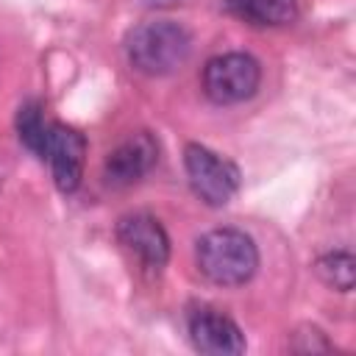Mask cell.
<instances>
[{
	"label": "cell",
	"mask_w": 356,
	"mask_h": 356,
	"mask_svg": "<svg viewBox=\"0 0 356 356\" xmlns=\"http://www.w3.org/2000/svg\"><path fill=\"white\" fill-rule=\"evenodd\" d=\"M192 53V36L181 22L172 19H147L128 31L125 58L128 64L150 78L170 75L186 64Z\"/></svg>",
	"instance_id": "6da1fadb"
},
{
	"label": "cell",
	"mask_w": 356,
	"mask_h": 356,
	"mask_svg": "<svg viewBox=\"0 0 356 356\" xmlns=\"http://www.w3.org/2000/svg\"><path fill=\"white\" fill-rule=\"evenodd\" d=\"M159 161V142L147 131H136L125 136L103 161V178L108 186L122 189L145 178Z\"/></svg>",
	"instance_id": "52a82bcc"
},
{
	"label": "cell",
	"mask_w": 356,
	"mask_h": 356,
	"mask_svg": "<svg viewBox=\"0 0 356 356\" xmlns=\"http://www.w3.org/2000/svg\"><path fill=\"white\" fill-rule=\"evenodd\" d=\"M189 339L195 350L209 356H239L245 353V334L239 325L217 312V309H197L189 317Z\"/></svg>",
	"instance_id": "ba28073f"
},
{
	"label": "cell",
	"mask_w": 356,
	"mask_h": 356,
	"mask_svg": "<svg viewBox=\"0 0 356 356\" xmlns=\"http://www.w3.org/2000/svg\"><path fill=\"white\" fill-rule=\"evenodd\" d=\"M184 167L192 192L206 206H225L239 189V170L234 161L222 159L220 153L209 150L206 145L189 142L184 147Z\"/></svg>",
	"instance_id": "277c9868"
},
{
	"label": "cell",
	"mask_w": 356,
	"mask_h": 356,
	"mask_svg": "<svg viewBox=\"0 0 356 356\" xmlns=\"http://www.w3.org/2000/svg\"><path fill=\"white\" fill-rule=\"evenodd\" d=\"M203 92L217 106L245 103L259 92L261 64L250 53H222L206 61L203 67Z\"/></svg>",
	"instance_id": "3957f363"
},
{
	"label": "cell",
	"mask_w": 356,
	"mask_h": 356,
	"mask_svg": "<svg viewBox=\"0 0 356 356\" xmlns=\"http://www.w3.org/2000/svg\"><path fill=\"white\" fill-rule=\"evenodd\" d=\"M47 125L50 122L44 120V108H42L39 100H28L25 106H19V111H17V134H19L22 145L28 150H33L36 156L42 153Z\"/></svg>",
	"instance_id": "8fae6325"
},
{
	"label": "cell",
	"mask_w": 356,
	"mask_h": 356,
	"mask_svg": "<svg viewBox=\"0 0 356 356\" xmlns=\"http://www.w3.org/2000/svg\"><path fill=\"white\" fill-rule=\"evenodd\" d=\"M239 11L256 25H286L298 14V0H239Z\"/></svg>",
	"instance_id": "30bf717a"
},
{
	"label": "cell",
	"mask_w": 356,
	"mask_h": 356,
	"mask_svg": "<svg viewBox=\"0 0 356 356\" xmlns=\"http://www.w3.org/2000/svg\"><path fill=\"white\" fill-rule=\"evenodd\" d=\"M39 159L50 164V172H53L56 186L64 195H70V192L78 189V184L83 178L86 139L75 128H67L61 122H50L47 125V134H44V145H42Z\"/></svg>",
	"instance_id": "5b68a950"
},
{
	"label": "cell",
	"mask_w": 356,
	"mask_h": 356,
	"mask_svg": "<svg viewBox=\"0 0 356 356\" xmlns=\"http://www.w3.org/2000/svg\"><path fill=\"white\" fill-rule=\"evenodd\" d=\"M197 270L217 286H242L259 270V248L239 228H214L197 239Z\"/></svg>",
	"instance_id": "7a4b0ae2"
},
{
	"label": "cell",
	"mask_w": 356,
	"mask_h": 356,
	"mask_svg": "<svg viewBox=\"0 0 356 356\" xmlns=\"http://www.w3.org/2000/svg\"><path fill=\"white\" fill-rule=\"evenodd\" d=\"M323 284L334 286L337 292H350L356 284V259L350 250H331L323 253L314 264Z\"/></svg>",
	"instance_id": "9c48e42d"
},
{
	"label": "cell",
	"mask_w": 356,
	"mask_h": 356,
	"mask_svg": "<svg viewBox=\"0 0 356 356\" xmlns=\"http://www.w3.org/2000/svg\"><path fill=\"white\" fill-rule=\"evenodd\" d=\"M117 239L150 273H161L170 261V236L164 225L147 211L125 214L117 222Z\"/></svg>",
	"instance_id": "8992f818"
}]
</instances>
